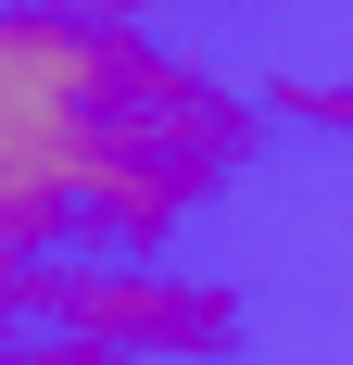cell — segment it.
Instances as JSON below:
<instances>
[{
  "mask_svg": "<svg viewBox=\"0 0 353 365\" xmlns=\"http://www.w3.org/2000/svg\"><path fill=\"white\" fill-rule=\"evenodd\" d=\"M252 151L265 101L151 26L0 13V264H164Z\"/></svg>",
  "mask_w": 353,
  "mask_h": 365,
  "instance_id": "6da1fadb",
  "label": "cell"
},
{
  "mask_svg": "<svg viewBox=\"0 0 353 365\" xmlns=\"http://www.w3.org/2000/svg\"><path fill=\"white\" fill-rule=\"evenodd\" d=\"M13 328H64L101 365H227L240 353V290L189 264H0Z\"/></svg>",
  "mask_w": 353,
  "mask_h": 365,
  "instance_id": "7a4b0ae2",
  "label": "cell"
},
{
  "mask_svg": "<svg viewBox=\"0 0 353 365\" xmlns=\"http://www.w3.org/2000/svg\"><path fill=\"white\" fill-rule=\"evenodd\" d=\"M265 113L316 126V139H353V63H290L278 88H265Z\"/></svg>",
  "mask_w": 353,
  "mask_h": 365,
  "instance_id": "3957f363",
  "label": "cell"
},
{
  "mask_svg": "<svg viewBox=\"0 0 353 365\" xmlns=\"http://www.w3.org/2000/svg\"><path fill=\"white\" fill-rule=\"evenodd\" d=\"M0 13H64V26H151L164 0H0Z\"/></svg>",
  "mask_w": 353,
  "mask_h": 365,
  "instance_id": "277c9868",
  "label": "cell"
}]
</instances>
